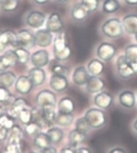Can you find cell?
Segmentation results:
<instances>
[{
  "mask_svg": "<svg viewBox=\"0 0 137 153\" xmlns=\"http://www.w3.org/2000/svg\"><path fill=\"white\" fill-rule=\"evenodd\" d=\"M75 102L69 97L63 98L58 104L59 113L72 114L75 111Z\"/></svg>",
  "mask_w": 137,
  "mask_h": 153,
  "instance_id": "obj_24",
  "label": "cell"
},
{
  "mask_svg": "<svg viewBox=\"0 0 137 153\" xmlns=\"http://www.w3.org/2000/svg\"><path fill=\"white\" fill-rule=\"evenodd\" d=\"M0 125L7 129H11L14 126V118L8 114H2L0 116Z\"/></svg>",
  "mask_w": 137,
  "mask_h": 153,
  "instance_id": "obj_42",
  "label": "cell"
},
{
  "mask_svg": "<svg viewBox=\"0 0 137 153\" xmlns=\"http://www.w3.org/2000/svg\"><path fill=\"white\" fill-rule=\"evenodd\" d=\"M17 41L19 46L25 48H31L35 45L34 36L28 30H22L17 34Z\"/></svg>",
  "mask_w": 137,
  "mask_h": 153,
  "instance_id": "obj_12",
  "label": "cell"
},
{
  "mask_svg": "<svg viewBox=\"0 0 137 153\" xmlns=\"http://www.w3.org/2000/svg\"><path fill=\"white\" fill-rule=\"evenodd\" d=\"M5 153H22L21 143L8 142L5 148Z\"/></svg>",
  "mask_w": 137,
  "mask_h": 153,
  "instance_id": "obj_41",
  "label": "cell"
},
{
  "mask_svg": "<svg viewBox=\"0 0 137 153\" xmlns=\"http://www.w3.org/2000/svg\"><path fill=\"white\" fill-rule=\"evenodd\" d=\"M47 29L51 32L58 33L63 29V22L60 15L57 12H53L49 16L47 24Z\"/></svg>",
  "mask_w": 137,
  "mask_h": 153,
  "instance_id": "obj_7",
  "label": "cell"
},
{
  "mask_svg": "<svg viewBox=\"0 0 137 153\" xmlns=\"http://www.w3.org/2000/svg\"><path fill=\"white\" fill-rule=\"evenodd\" d=\"M46 16L40 11H31L26 16V24L32 28H40L44 24Z\"/></svg>",
  "mask_w": 137,
  "mask_h": 153,
  "instance_id": "obj_8",
  "label": "cell"
},
{
  "mask_svg": "<svg viewBox=\"0 0 137 153\" xmlns=\"http://www.w3.org/2000/svg\"><path fill=\"white\" fill-rule=\"evenodd\" d=\"M87 71L92 76H100L101 74H103L105 65L103 61L100 59H92L87 64Z\"/></svg>",
  "mask_w": 137,
  "mask_h": 153,
  "instance_id": "obj_23",
  "label": "cell"
},
{
  "mask_svg": "<svg viewBox=\"0 0 137 153\" xmlns=\"http://www.w3.org/2000/svg\"><path fill=\"white\" fill-rule=\"evenodd\" d=\"M102 7L104 13L111 14L118 11L120 7V4L118 0H104Z\"/></svg>",
  "mask_w": 137,
  "mask_h": 153,
  "instance_id": "obj_30",
  "label": "cell"
},
{
  "mask_svg": "<svg viewBox=\"0 0 137 153\" xmlns=\"http://www.w3.org/2000/svg\"><path fill=\"white\" fill-rule=\"evenodd\" d=\"M105 88V82L102 78L97 76H91L86 84V90L87 93L94 94L102 92Z\"/></svg>",
  "mask_w": 137,
  "mask_h": 153,
  "instance_id": "obj_11",
  "label": "cell"
},
{
  "mask_svg": "<svg viewBox=\"0 0 137 153\" xmlns=\"http://www.w3.org/2000/svg\"><path fill=\"white\" fill-rule=\"evenodd\" d=\"M32 65L37 68L44 67L49 62V54L46 50H39L32 54L31 58Z\"/></svg>",
  "mask_w": 137,
  "mask_h": 153,
  "instance_id": "obj_19",
  "label": "cell"
},
{
  "mask_svg": "<svg viewBox=\"0 0 137 153\" xmlns=\"http://www.w3.org/2000/svg\"><path fill=\"white\" fill-rule=\"evenodd\" d=\"M51 71L52 72L53 74H57V75H63V76H67L69 74V69L62 65L59 63H53L51 65Z\"/></svg>",
  "mask_w": 137,
  "mask_h": 153,
  "instance_id": "obj_38",
  "label": "cell"
},
{
  "mask_svg": "<svg viewBox=\"0 0 137 153\" xmlns=\"http://www.w3.org/2000/svg\"><path fill=\"white\" fill-rule=\"evenodd\" d=\"M59 153H76V149L73 147H66L62 148Z\"/></svg>",
  "mask_w": 137,
  "mask_h": 153,
  "instance_id": "obj_45",
  "label": "cell"
},
{
  "mask_svg": "<svg viewBox=\"0 0 137 153\" xmlns=\"http://www.w3.org/2000/svg\"><path fill=\"white\" fill-rule=\"evenodd\" d=\"M15 75L12 72H1L0 73V85L6 88L11 87L15 82Z\"/></svg>",
  "mask_w": 137,
  "mask_h": 153,
  "instance_id": "obj_28",
  "label": "cell"
},
{
  "mask_svg": "<svg viewBox=\"0 0 137 153\" xmlns=\"http://www.w3.org/2000/svg\"><path fill=\"white\" fill-rule=\"evenodd\" d=\"M72 52L68 43L67 42L66 36L61 32L54 40V56L57 61H64L71 56Z\"/></svg>",
  "mask_w": 137,
  "mask_h": 153,
  "instance_id": "obj_1",
  "label": "cell"
},
{
  "mask_svg": "<svg viewBox=\"0 0 137 153\" xmlns=\"http://www.w3.org/2000/svg\"><path fill=\"white\" fill-rule=\"evenodd\" d=\"M59 3H67L69 0H57Z\"/></svg>",
  "mask_w": 137,
  "mask_h": 153,
  "instance_id": "obj_52",
  "label": "cell"
},
{
  "mask_svg": "<svg viewBox=\"0 0 137 153\" xmlns=\"http://www.w3.org/2000/svg\"><path fill=\"white\" fill-rule=\"evenodd\" d=\"M116 69L121 78L129 79L137 74V63L127 61L124 55L120 56L116 61Z\"/></svg>",
  "mask_w": 137,
  "mask_h": 153,
  "instance_id": "obj_3",
  "label": "cell"
},
{
  "mask_svg": "<svg viewBox=\"0 0 137 153\" xmlns=\"http://www.w3.org/2000/svg\"><path fill=\"white\" fill-rule=\"evenodd\" d=\"M76 153H92L91 150L88 148H79L76 149Z\"/></svg>",
  "mask_w": 137,
  "mask_h": 153,
  "instance_id": "obj_48",
  "label": "cell"
},
{
  "mask_svg": "<svg viewBox=\"0 0 137 153\" xmlns=\"http://www.w3.org/2000/svg\"><path fill=\"white\" fill-rule=\"evenodd\" d=\"M89 14L87 9L83 6L81 3L75 4L71 11V18L76 22H83L85 20Z\"/></svg>",
  "mask_w": 137,
  "mask_h": 153,
  "instance_id": "obj_22",
  "label": "cell"
},
{
  "mask_svg": "<svg viewBox=\"0 0 137 153\" xmlns=\"http://www.w3.org/2000/svg\"><path fill=\"white\" fill-rule=\"evenodd\" d=\"M124 2L129 6H137V0H124Z\"/></svg>",
  "mask_w": 137,
  "mask_h": 153,
  "instance_id": "obj_49",
  "label": "cell"
},
{
  "mask_svg": "<svg viewBox=\"0 0 137 153\" xmlns=\"http://www.w3.org/2000/svg\"><path fill=\"white\" fill-rule=\"evenodd\" d=\"M133 128H134L135 131L137 132V119L134 122V123H133Z\"/></svg>",
  "mask_w": 137,
  "mask_h": 153,
  "instance_id": "obj_51",
  "label": "cell"
},
{
  "mask_svg": "<svg viewBox=\"0 0 137 153\" xmlns=\"http://www.w3.org/2000/svg\"><path fill=\"white\" fill-rule=\"evenodd\" d=\"M119 102L124 108L132 109L136 105V95L132 90H124L119 95Z\"/></svg>",
  "mask_w": 137,
  "mask_h": 153,
  "instance_id": "obj_18",
  "label": "cell"
},
{
  "mask_svg": "<svg viewBox=\"0 0 137 153\" xmlns=\"http://www.w3.org/2000/svg\"><path fill=\"white\" fill-rule=\"evenodd\" d=\"M75 129L77 131H79L82 132V133L87 134V132L90 131L91 129H92V128L91 127L89 123H87L86 119L84 117V118H80V119H78L76 120V123H75Z\"/></svg>",
  "mask_w": 137,
  "mask_h": 153,
  "instance_id": "obj_37",
  "label": "cell"
},
{
  "mask_svg": "<svg viewBox=\"0 0 137 153\" xmlns=\"http://www.w3.org/2000/svg\"><path fill=\"white\" fill-rule=\"evenodd\" d=\"M17 56L14 51L9 50L3 56H0V72L6 71L8 68L17 63Z\"/></svg>",
  "mask_w": 137,
  "mask_h": 153,
  "instance_id": "obj_16",
  "label": "cell"
},
{
  "mask_svg": "<svg viewBox=\"0 0 137 153\" xmlns=\"http://www.w3.org/2000/svg\"><path fill=\"white\" fill-rule=\"evenodd\" d=\"M17 60L20 64H26L30 59V53L25 48L19 47L15 51Z\"/></svg>",
  "mask_w": 137,
  "mask_h": 153,
  "instance_id": "obj_36",
  "label": "cell"
},
{
  "mask_svg": "<svg viewBox=\"0 0 137 153\" xmlns=\"http://www.w3.org/2000/svg\"><path fill=\"white\" fill-rule=\"evenodd\" d=\"M122 24L124 31L130 35H136L137 33V15L129 14L124 16Z\"/></svg>",
  "mask_w": 137,
  "mask_h": 153,
  "instance_id": "obj_17",
  "label": "cell"
},
{
  "mask_svg": "<svg viewBox=\"0 0 137 153\" xmlns=\"http://www.w3.org/2000/svg\"><path fill=\"white\" fill-rule=\"evenodd\" d=\"M35 38V44L38 46L42 48H46L50 46L52 43V34L48 29H41L36 32L34 35Z\"/></svg>",
  "mask_w": 137,
  "mask_h": 153,
  "instance_id": "obj_14",
  "label": "cell"
},
{
  "mask_svg": "<svg viewBox=\"0 0 137 153\" xmlns=\"http://www.w3.org/2000/svg\"><path fill=\"white\" fill-rule=\"evenodd\" d=\"M48 135L50 138L51 141L53 143H58L63 140L64 133L60 128L58 127H52L48 131Z\"/></svg>",
  "mask_w": 137,
  "mask_h": 153,
  "instance_id": "obj_31",
  "label": "cell"
},
{
  "mask_svg": "<svg viewBox=\"0 0 137 153\" xmlns=\"http://www.w3.org/2000/svg\"><path fill=\"white\" fill-rule=\"evenodd\" d=\"M30 153H36V152H30Z\"/></svg>",
  "mask_w": 137,
  "mask_h": 153,
  "instance_id": "obj_55",
  "label": "cell"
},
{
  "mask_svg": "<svg viewBox=\"0 0 137 153\" xmlns=\"http://www.w3.org/2000/svg\"><path fill=\"white\" fill-rule=\"evenodd\" d=\"M8 135V129L2 125H0V141L6 140Z\"/></svg>",
  "mask_w": 137,
  "mask_h": 153,
  "instance_id": "obj_44",
  "label": "cell"
},
{
  "mask_svg": "<svg viewBox=\"0 0 137 153\" xmlns=\"http://www.w3.org/2000/svg\"><path fill=\"white\" fill-rule=\"evenodd\" d=\"M33 1L39 5H44L46 3H48L50 0H33Z\"/></svg>",
  "mask_w": 137,
  "mask_h": 153,
  "instance_id": "obj_50",
  "label": "cell"
},
{
  "mask_svg": "<svg viewBox=\"0 0 137 153\" xmlns=\"http://www.w3.org/2000/svg\"><path fill=\"white\" fill-rule=\"evenodd\" d=\"M50 86L56 92H63L68 87V81L65 76L53 74L50 80Z\"/></svg>",
  "mask_w": 137,
  "mask_h": 153,
  "instance_id": "obj_15",
  "label": "cell"
},
{
  "mask_svg": "<svg viewBox=\"0 0 137 153\" xmlns=\"http://www.w3.org/2000/svg\"><path fill=\"white\" fill-rule=\"evenodd\" d=\"M90 76L89 73L84 66H79L73 73L72 81L78 86H83L86 85Z\"/></svg>",
  "mask_w": 137,
  "mask_h": 153,
  "instance_id": "obj_13",
  "label": "cell"
},
{
  "mask_svg": "<svg viewBox=\"0 0 137 153\" xmlns=\"http://www.w3.org/2000/svg\"><path fill=\"white\" fill-rule=\"evenodd\" d=\"M19 6V0H2L0 7L5 12H11L15 11Z\"/></svg>",
  "mask_w": 137,
  "mask_h": 153,
  "instance_id": "obj_34",
  "label": "cell"
},
{
  "mask_svg": "<svg viewBox=\"0 0 137 153\" xmlns=\"http://www.w3.org/2000/svg\"><path fill=\"white\" fill-rule=\"evenodd\" d=\"M0 153H1V152H0Z\"/></svg>",
  "mask_w": 137,
  "mask_h": 153,
  "instance_id": "obj_57",
  "label": "cell"
},
{
  "mask_svg": "<svg viewBox=\"0 0 137 153\" xmlns=\"http://www.w3.org/2000/svg\"><path fill=\"white\" fill-rule=\"evenodd\" d=\"M42 130V127L37 122H31L30 123L26 124L25 127V131L30 136H36L40 134Z\"/></svg>",
  "mask_w": 137,
  "mask_h": 153,
  "instance_id": "obj_35",
  "label": "cell"
},
{
  "mask_svg": "<svg viewBox=\"0 0 137 153\" xmlns=\"http://www.w3.org/2000/svg\"><path fill=\"white\" fill-rule=\"evenodd\" d=\"M29 78L34 86H40L44 83L46 80L45 71L41 68L34 67L29 72Z\"/></svg>",
  "mask_w": 137,
  "mask_h": 153,
  "instance_id": "obj_21",
  "label": "cell"
},
{
  "mask_svg": "<svg viewBox=\"0 0 137 153\" xmlns=\"http://www.w3.org/2000/svg\"><path fill=\"white\" fill-rule=\"evenodd\" d=\"M34 145L38 148H40L41 150L45 149V148L50 147L51 141L50 138L46 133H42L40 132V134H38L35 137H34Z\"/></svg>",
  "mask_w": 137,
  "mask_h": 153,
  "instance_id": "obj_27",
  "label": "cell"
},
{
  "mask_svg": "<svg viewBox=\"0 0 137 153\" xmlns=\"http://www.w3.org/2000/svg\"><path fill=\"white\" fill-rule=\"evenodd\" d=\"M8 45H11L13 47L19 46L17 35L11 31L0 32V52L5 50Z\"/></svg>",
  "mask_w": 137,
  "mask_h": 153,
  "instance_id": "obj_10",
  "label": "cell"
},
{
  "mask_svg": "<svg viewBox=\"0 0 137 153\" xmlns=\"http://www.w3.org/2000/svg\"><path fill=\"white\" fill-rule=\"evenodd\" d=\"M84 118L92 129H100L106 123V114L102 109L91 108L85 113Z\"/></svg>",
  "mask_w": 137,
  "mask_h": 153,
  "instance_id": "obj_4",
  "label": "cell"
},
{
  "mask_svg": "<svg viewBox=\"0 0 137 153\" xmlns=\"http://www.w3.org/2000/svg\"><path fill=\"white\" fill-rule=\"evenodd\" d=\"M26 105H27L26 102L23 98L15 99L13 102L11 103V108H10V115L14 119L18 118L20 112L24 108H26Z\"/></svg>",
  "mask_w": 137,
  "mask_h": 153,
  "instance_id": "obj_26",
  "label": "cell"
},
{
  "mask_svg": "<svg viewBox=\"0 0 137 153\" xmlns=\"http://www.w3.org/2000/svg\"><path fill=\"white\" fill-rule=\"evenodd\" d=\"M101 30L105 36L111 39H117L124 33L122 22L117 18H111L106 20L101 27Z\"/></svg>",
  "mask_w": 137,
  "mask_h": 153,
  "instance_id": "obj_2",
  "label": "cell"
},
{
  "mask_svg": "<svg viewBox=\"0 0 137 153\" xmlns=\"http://www.w3.org/2000/svg\"><path fill=\"white\" fill-rule=\"evenodd\" d=\"M124 56L127 61L132 63H137V45H130L125 48Z\"/></svg>",
  "mask_w": 137,
  "mask_h": 153,
  "instance_id": "obj_33",
  "label": "cell"
},
{
  "mask_svg": "<svg viewBox=\"0 0 137 153\" xmlns=\"http://www.w3.org/2000/svg\"><path fill=\"white\" fill-rule=\"evenodd\" d=\"M86 135L84 133H82V132L77 131L76 129L72 130L69 133V143H70V145L71 147L73 148H76L79 144H81L83 143L84 142V140H86Z\"/></svg>",
  "mask_w": 137,
  "mask_h": 153,
  "instance_id": "obj_25",
  "label": "cell"
},
{
  "mask_svg": "<svg viewBox=\"0 0 137 153\" xmlns=\"http://www.w3.org/2000/svg\"><path fill=\"white\" fill-rule=\"evenodd\" d=\"M13 96H11L7 88L0 85V102L6 103L10 102Z\"/></svg>",
  "mask_w": 137,
  "mask_h": 153,
  "instance_id": "obj_43",
  "label": "cell"
},
{
  "mask_svg": "<svg viewBox=\"0 0 137 153\" xmlns=\"http://www.w3.org/2000/svg\"><path fill=\"white\" fill-rule=\"evenodd\" d=\"M135 39H136V42H137V33L135 35Z\"/></svg>",
  "mask_w": 137,
  "mask_h": 153,
  "instance_id": "obj_54",
  "label": "cell"
},
{
  "mask_svg": "<svg viewBox=\"0 0 137 153\" xmlns=\"http://www.w3.org/2000/svg\"><path fill=\"white\" fill-rule=\"evenodd\" d=\"M1 1H2V0H0V3H1Z\"/></svg>",
  "mask_w": 137,
  "mask_h": 153,
  "instance_id": "obj_56",
  "label": "cell"
},
{
  "mask_svg": "<svg viewBox=\"0 0 137 153\" xmlns=\"http://www.w3.org/2000/svg\"><path fill=\"white\" fill-rule=\"evenodd\" d=\"M36 102L41 107V109L55 108L56 103V96L51 90H42L38 94L36 97Z\"/></svg>",
  "mask_w": 137,
  "mask_h": 153,
  "instance_id": "obj_6",
  "label": "cell"
},
{
  "mask_svg": "<svg viewBox=\"0 0 137 153\" xmlns=\"http://www.w3.org/2000/svg\"><path fill=\"white\" fill-rule=\"evenodd\" d=\"M19 120L23 123V124L26 125V124L30 123L31 122H32L33 119V115H32V111L29 110V109L24 108L23 111L20 112L19 115Z\"/></svg>",
  "mask_w": 137,
  "mask_h": 153,
  "instance_id": "obj_40",
  "label": "cell"
},
{
  "mask_svg": "<svg viewBox=\"0 0 137 153\" xmlns=\"http://www.w3.org/2000/svg\"><path fill=\"white\" fill-rule=\"evenodd\" d=\"M94 103L100 109L107 110L113 104V96L106 91L98 93L94 98Z\"/></svg>",
  "mask_w": 137,
  "mask_h": 153,
  "instance_id": "obj_9",
  "label": "cell"
},
{
  "mask_svg": "<svg viewBox=\"0 0 137 153\" xmlns=\"http://www.w3.org/2000/svg\"><path fill=\"white\" fill-rule=\"evenodd\" d=\"M74 120V116L72 114L59 113L56 116V123L61 127H68Z\"/></svg>",
  "mask_w": 137,
  "mask_h": 153,
  "instance_id": "obj_29",
  "label": "cell"
},
{
  "mask_svg": "<svg viewBox=\"0 0 137 153\" xmlns=\"http://www.w3.org/2000/svg\"><path fill=\"white\" fill-rule=\"evenodd\" d=\"M23 135V130L21 129V127L18 126V125H14L12 128H11V134H10L9 140H8V142L21 143Z\"/></svg>",
  "mask_w": 137,
  "mask_h": 153,
  "instance_id": "obj_32",
  "label": "cell"
},
{
  "mask_svg": "<svg viewBox=\"0 0 137 153\" xmlns=\"http://www.w3.org/2000/svg\"><path fill=\"white\" fill-rule=\"evenodd\" d=\"M2 114H3V107L0 106V116H1Z\"/></svg>",
  "mask_w": 137,
  "mask_h": 153,
  "instance_id": "obj_53",
  "label": "cell"
},
{
  "mask_svg": "<svg viewBox=\"0 0 137 153\" xmlns=\"http://www.w3.org/2000/svg\"><path fill=\"white\" fill-rule=\"evenodd\" d=\"M116 54V47L108 42L101 43L96 49V56L103 62H108L114 58Z\"/></svg>",
  "mask_w": 137,
  "mask_h": 153,
  "instance_id": "obj_5",
  "label": "cell"
},
{
  "mask_svg": "<svg viewBox=\"0 0 137 153\" xmlns=\"http://www.w3.org/2000/svg\"><path fill=\"white\" fill-rule=\"evenodd\" d=\"M108 153H127V152L124 148H121V147H115V148L110 149Z\"/></svg>",
  "mask_w": 137,
  "mask_h": 153,
  "instance_id": "obj_46",
  "label": "cell"
},
{
  "mask_svg": "<svg viewBox=\"0 0 137 153\" xmlns=\"http://www.w3.org/2000/svg\"><path fill=\"white\" fill-rule=\"evenodd\" d=\"M41 153H57V151L54 147H48V148H45V149H42L41 151Z\"/></svg>",
  "mask_w": 137,
  "mask_h": 153,
  "instance_id": "obj_47",
  "label": "cell"
},
{
  "mask_svg": "<svg viewBox=\"0 0 137 153\" xmlns=\"http://www.w3.org/2000/svg\"><path fill=\"white\" fill-rule=\"evenodd\" d=\"M81 3L89 13H92L99 8L100 0H82Z\"/></svg>",
  "mask_w": 137,
  "mask_h": 153,
  "instance_id": "obj_39",
  "label": "cell"
},
{
  "mask_svg": "<svg viewBox=\"0 0 137 153\" xmlns=\"http://www.w3.org/2000/svg\"><path fill=\"white\" fill-rule=\"evenodd\" d=\"M33 84L29 76H21L17 79L15 83V90L21 94H27L31 92Z\"/></svg>",
  "mask_w": 137,
  "mask_h": 153,
  "instance_id": "obj_20",
  "label": "cell"
}]
</instances>
